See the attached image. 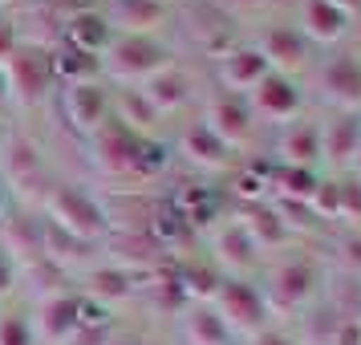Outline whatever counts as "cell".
<instances>
[{
  "label": "cell",
  "instance_id": "cell-20",
  "mask_svg": "<svg viewBox=\"0 0 361 345\" xmlns=\"http://www.w3.org/2000/svg\"><path fill=\"white\" fill-rule=\"evenodd\" d=\"M106 345H138L134 337H118V341H106Z\"/></svg>",
  "mask_w": 361,
  "mask_h": 345
},
{
  "label": "cell",
  "instance_id": "cell-4",
  "mask_svg": "<svg viewBox=\"0 0 361 345\" xmlns=\"http://www.w3.org/2000/svg\"><path fill=\"white\" fill-rule=\"evenodd\" d=\"M0 183L13 187L17 195H29L33 187L45 183V159L29 134H4L0 138Z\"/></svg>",
  "mask_w": 361,
  "mask_h": 345
},
{
  "label": "cell",
  "instance_id": "cell-8",
  "mask_svg": "<svg viewBox=\"0 0 361 345\" xmlns=\"http://www.w3.org/2000/svg\"><path fill=\"white\" fill-rule=\"evenodd\" d=\"M61 41L73 45V49L90 53V57H98V53L110 49V20L102 17V13H73L61 25Z\"/></svg>",
  "mask_w": 361,
  "mask_h": 345
},
{
  "label": "cell",
  "instance_id": "cell-3",
  "mask_svg": "<svg viewBox=\"0 0 361 345\" xmlns=\"http://www.w3.org/2000/svg\"><path fill=\"white\" fill-rule=\"evenodd\" d=\"M33 337L37 345H69V337L82 329V296L78 293H53V296H41L33 301Z\"/></svg>",
  "mask_w": 361,
  "mask_h": 345
},
{
  "label": "cell",
  "instance_id": "cell-2",
  "mask_svg": "<svg viewBox=\"0 0 361 345\" xmlns=\"http://www.w3.org/2000/svg\"><path fill=\"white\" fill-rule=\"evenodd\" d=\"M4 78H8V94L20 106H41L53 90V53L41 45H17V53L4 61Z\"/></svg>",
  "mask_w": 361,
  "mask_h": 345
},
{
  "label": "cell",
  "instance_id": "cell-10",
  "mask_svg": "<svg viewBox=\"0 0 361 345\" xmlns=\"http://www.w3.org/2000/svg\"><path fill=\"white\" fill-rule=\"evenodd\" d=\"M98 66H102V57H90V53L73 49V45H61V49L53 53V78H61L66 85L98 78Z\"/></svg>",
  "mask_w": 361,
  "mask_h": 345
},
{
  "label": "cell",
  "instance_id": "cell-11",
  "mask_svg": "<svg viewBox=\"0 0 361 345\" xmlns=\"http://www.w3.org/2000/svg\"><path fill=\"white\" fill-rule=\"evenodd\" d=\"M122 296H130V272H122V268H94L90 272V284H85V301H122Z\"/></svg>",
  "mask_w": 361,
  "mask_h": 345
},
{
  "label": "cell",
  "instance_id": "cell-16",
  "mask_svg": "<svg viewBox=\"0 0 361 345\" xmlns=\"http://www.w3.org/2000/svg\"><path fill=\"white\" fill-rule=\"evenodd\" d=\"M256 78V53H240L235 61H231V82H252Z\"/></svg>",
  "mask_w": 361,
  "mask_h": 345
},
{
  "label": "cell",
  "instance_id": "cell-17",
  "mask_svg": "<svg viewBox=\"0 0 361 345\" xmlns=\"http://www.w3.org/2000/svg\"><path fill=\"white\" fill-rule=\"evenodd\" d=\"M20 45V37H17V25H8V20H0V66L17 53Z\"/></svg>",
  "mask_w": 361,
  "mask_h": 345
},
{
  "label": "cell",
  "instance_id": "cell-21",
  "mask_svg": "<svg viewBox=\"0 0 361 345\" xmlns=\"http://www.w3.org/2000/svg\"><path fill=\"white\" fill-rule=\"evenodd\" d=\"M0 4H8V0H0Z\"/></svg>",
  "mask_w": 361,
  "mask_h": 345
},
{
  "label": "cell",
  "instance_id": "cell-19",
  "mask_svg": "<svg viewBox=\"0 0 361 345\" xmlns=\"http://www.w3.org/2000/svg\"><path fill=\"white\" fill-rule=\"evenodd\" d=\"M8 215V195H4V187H0V219Z\"/></svg>",
  "mask_w": 361,
  "mask_h": 345
},
{
  "label": "cell",
  "instance_id": "cell-7",
  "mask_svg": "<svg viewBox=\"0 0 361 345\" xmlns=\"http://www.w3.org/2000/svg\"><path fill=\"white\" fill-rule=\"evenodd\" d=\"M0 248L13 256V264H29L33 268L37 260H45V219L37 215H4L0 219Z\"/></svg>",
  "mask_w": 361,
  "mask_h": 345
},
{
  "label": "cell",
  "instance_id": "cell-1",
  "mask_svg": "<svg viewBox=\"0 0 361 345\" xmlns=\"http://www.w3.org/2000/svg\"><path fill=\"white\" fill-rule=\"evenodd\" d=\"M45 219L53 228H61L66 236H73V240H85V244L106 231V212L78 183H57V187L45 191Z\"/></svg>",
  "mask_w": 361,
  "mask_h": 345
},
{
  "label": "cell",
  "instance_id": "cell-15",
  "mask_svg": "<svg viewBox=\"0 0 361 345\" xmlns=\"http://www.w3.org/2000/svg\"><path fill=\"white\" fill-rule=\"evenodd\" d=\"M17 277H20V268L13 264V256L0 248V301H4V296L17 289Z\"/></svg>",
  "mask_w": 361,
  "mask_h": 345
},
{
  "label": "cell",
  "instance_id": "cell-6",
  "mask_svg": "<svg viewBox=\"0 0 361 345\" xmlns=\"http://www.w3.org/2000/svg\"><path fill=\"white\" fill-rule=\"evenodd\" d=\"M90 147H94V163L110 175H122V171L138 167V150H142L122 118H106L98 131L90 134Z\"/></svg>",
  "mask_w": 361,
  "mask_h": 345
},
{
  "label": "cell",
  "instance_id": "cell-14",
  "mask_svg": "<svg viewBox=\"0 0 361 345\" xmlns=\"http://www.w3.org/2000/svg\"><path fill=\"white\" fill-rule=\"evenodd\" d=\"M191 341H199V345H219L224 341L215 317H207V313H195V317H191Z\"/></svg>",
  "mask_w": 361,
  "mask_h": 345
},
{
  "label": "cell",
  "instance_id": "cell-18",
  "mask_svg": "<svg viewBox=\"0 0 361 345\" xmlns=\"http://www.w3.org/2000/svg\"><path fill=\"white\" fill-rule=\"evenodd\" d=\"M13 94H8V78H4V66H0V106H8Z\"/></svg>",
  "mask_w": 361,
  "mask_h": 345
},
{
  "label": "cell",
  "instance_id": "cell-5",
  "mask_svg": "<svg viewBox=\"0 0 361 345\" xmlns=\"http://www.w3.org/2000/svg\"><path fill=\"white\" fill-rule=\"evenodd\" d=\"M61 114L78 134H94L110 118V98H106V85L98 78L90 82H73L61 85Z\"/></svg>",
  "mask_w": 361,
  "mask_h": 345
},
{
  "label": "cell",
  "instance_id": "cell-9",
  "mask_svg": "<svg viewBox=\"0 0 361 345\" xmlns=\"http://www.w3.org/2000/svg\"><path fill=\"white\" fill-rule=\"evenodd\" d=\"M106 69L126 78V73H142V69H154V49H150L142 37H126V41H114L106 49Z\"/></svg>",
  "mask_w": 361,
  "mask_h": 345
},
{
  "label": "cell",
  "instance_id": "cell-13",
  "mask_svg": "<svg viewBox=\"0 0 361 345\" xmlns=\"http://www.w3.org/2000/svg\"><path fill=\"white\" fill-rule=\"evenodd\" d=\"M142 94H147V102H154V106L166 110V106H175V102L183 98V82L175 78V73H154Z\"/></svg>",
  "mask_w": 361,
  "mask_h": 345
},
{
  "label": "cell",
  "instance_id": "cell-22",
  "mask_svg": "<svg viewBox=\"0 0 361 345\" xmlns=\"http://www.w3.org/2000/svg\"><path fill=\"white\" fill-rule=\"evenodd\" d=\"M0 138H4V131H0Z\"/></svg>",
  "mask_w": 361,
  "mask_h": 345
},
{
  "label": "cell",
  "instance_id": "cell-12",
  "mask_svg": "<svg viewBox=\"0 0 361 345\" xmlns=\"http://www.w3.org/2000/svg\"><path fill=\"white\" fill-rule=\"evenodd\" d=\"M0 345H37L29 313H20V309H0Z\"/></svg>",
  "mask_w": 361,
  "mask_h": 345
}]
</instances>
